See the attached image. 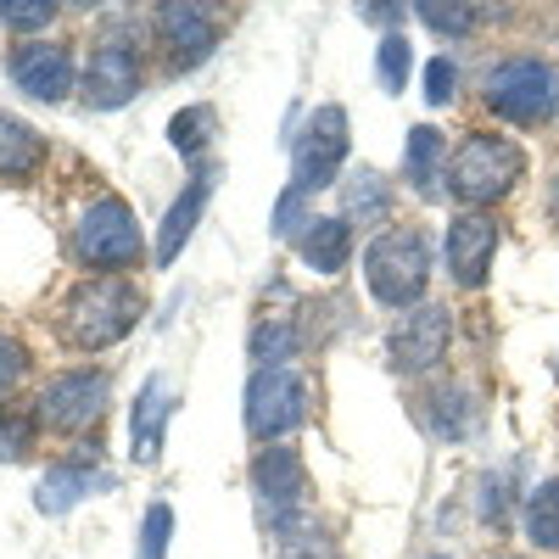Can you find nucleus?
<instances>
[{"instance_id":"1","label":"nucleus","mask_w":559,"mask_h":559,"mask_svg":"<svg viewBox=\"0 0 559 559\" xmlns=\"http://www.w3.org/2000/svg\"><path fill=\"white\" fill-rule=\"evenodd\" d=\"M146 313L134 280H79L57 308V331L73 347H112L134 331V319Z\"/></svg>"},{"instance_id":"2","label":"nucleus","mask_w":559,"mask_h":559,"mask_svg":"<svg viewBox=\"0 0 559 559\" xmlns=\"http://www.w3.org/2000/svg\"><path fill=\"white\" fill-rule=\"evenodd\" d=\"M526 152L503 134H471L448 163V197L464 202V213H481V202H498L521 179Z\"/></svg>"},{"instance_id":"3","label":"nucleus","mask_w":559,"mask_h":559,"mask_svg":"<svg viewBox=\"0 0 559 559\" xmlns=\"http://www.w3.org/2000/svg\"><path fill=\"white\" fill-rule=\"evenodd\" d=\"M426 274H431V247L419 229H381L364 252V280H369V297L386 302V308H403V302H419L426 292Z\"/></svg>"},{"instance_id":"4","label":"nucleus","mask_w":559,"mask_h":559,"mask_svg":"<svg viewBox=\"0 0 559 559\" xmlns=\"http://www.w3.org/2000/svg\"><path fill=\"white\" fill-rule=\"evenodd\" d=\"M487 107L503 123H548L559 112V73L537 57H509L487 73Z\"/></svg>"},{"instance_id":"5","label":"nucleus","mask_w":559,"mask_h":559,"mask_svg":"<svg viewBox=\"0 0 559 559\" xmlns=\"http://www.w3.org/2000/svg\"><path fill=\"white\" fill-rule=\"evenodd\" d=\"M347 163V112L342 107H313L302 134H297V152H292V185L286 191L302 202L308 191H324Z\"/></svg>"},{"instance_id":"6","label":"nucleus","mask_w":559,"mask_h":559,"mask_svg":"<svg viewBox=\"0 0 559 559\" xmlns=\"http://www.w3.org/2000/svg\"><path fill=\"white\" fill-rule=\"evenodd\" d=\"M308 419V381L297 369H258L247 381V431L258 442H274V437H292Z\"/></svg>"},{"instance_id":"7","label":"nucleus","mask_w":559,"mask_h":559,"mask_svg":"<svg viewBox=\"0 0 559 559\" xmlns=\"http://www.w3.org/2000/svg\"><path fill=\"white\" fill-rule=\"evenodd\" d=\"M140 247H146V236H140V224H134V213H129V202H118V197H102V202H90V213L79 218V258L90 263V269H129V263H140Z\"/></svg>"},{"instance_id":"8","label":"nucleus","mask_w":559,"mask_h":559,"mask_svg":"<svg viewBox=\"0 0 559 559\" xmlns=\"http://www.w3.org/2000/svg\"><path fill=\"white\" fill-rule=\"evenodd\" d=\"M107 408V376L102 369H73V376H57L39 397V426L57 437H79L102 419Z\"/></svg>"},{"instance_id":"9","label":"nucleus","mask_w":559,"mask_h":559,"mask_svg":"<svg viewBox=\"0 0 559 559\" xmlns=\"http://www.w3.org/2000/svg\"><path fill=\"white\" fill-rule=\"evenodd\" d=\"M79 96H84V107H96V112L129 107L140 96V57H134V45L102 39L96 51H90V68L79 79Z\"/></svg>"},{"instance_id":"10","label":"nucleus","mask_w":559,"mask_h":559,"mask_svg":"<svg viewBox=\"0 0 559 559\" xmlns=\"http://www.w3.org/2000/svg\"><path fill=\"white\" fill-rule=\"evenodd\" d=\"M7 73H12V84L23 90L28 102H62L73 90V57H68V45H57V39H23L17 51L7 57Z\"/></svg>"},{"instance_id":"11","label":"nucleus","mask_w":559,"mask_h":559,"mask_svg":"<svg viewBox=\"0 0 559 559\" xmlns=\"http://www.w3.org/2000/svg\"><path fill=\"white\" fill-rule=\"evenodd\" d=\"M448 336H453V313L442 302H419L414 313L397 319V331H392V358L403 369H437L442 353H448Z\"/></svg>"},{"instance_id":"12","label":"nucleus","mask_w":559,"mask_h":559,"mask_svg":"<svg viewBox=\"0 0 559 559\" xmlns=\"http://www.w3.org/2000/svg\"><path fill=\"white\" fill-rule=\"evenodd\" d=\"M492 252H498V224L487 213H459L448 224V269L464 292H481L492 274Z\"/></svg>"},{"instance_id":"13","label":"nucleus","mask_w":559,"mask_h":559,"mask_svg":"<svg viewBox=\"0 0 559 559\" xmlns=\"http://www.w3.org/2000/svg\"><path fill=\"white\" fill-rule=\"evenodd\" d=\"M252 481H258V498L263 509H274V526H292V503L302 498V459L297 448H263L252 459Z\"/></svg>"},{"instance_id":"14","label":"nucleus","mask_w":559,"mask_h":559,"mask_svg":"<svg viewBox=\"0 0 559 559\" xmlns=\"http://www.w3.org/2000/svg\"><path fill=\"white\" fill-rule=\"evenodd\" d=\"M157 39H163V51L179 62V73L191 68V62H202L213 45H218V23H213V12H202V7H157Z\"/></svg>"},{"instance_id":"15","label":"nucleus","mask_w":559,"mask_h":559,"mask_svg":"<svg viewBox=\"0 0 559 559\" xmlns=\"http://www.w3.org/2000/svg\"><path fill=\"white\" fill-rule=\"evenodd\" d=\"M96 471H102L96 459H68V464H51V471L39 476V487H34L39 515H68V509H73L79 498L107 492L112 481H107V476H96Z\"/></svg>"},{"instance_id":"16","label":"nucleus","mask_w":559,"mask_h":559,"mask_svg":"<svg viewBox=\"0 0 559 559\" xmlns=\"http://www.w3.org/2000/svg\"><path fill=\"white\" fill-rule=\"evenodd\" d=\"M213 179H218V168H207V163H202V168H197V179L185 185V191L174 197V207L163 213V229H157V252H152L163 269L179 258V247H185V241H191V229H197V218H202V207H207V197H213Z\"/></svg>"},{"instance_id":"17","label":"nucleus","mask_w":559,"mask_h":559,"mask_svg":"<svg viewBox=\"0 0 559 559\" xmlns=\"http://www.w3.org/2000/svg\"><path fill=\"white\" fill-rule=\"evenodd\" d=\"M168 414H174V386L168 376H152L134 397V414H129V453L140 464H152L163 453V431H168Z\"/></svg>"},{"instance_id":"18","label":"nucleus","mask_w":559,"mask_h":559,"mask_svg":"<svg viewBox=\"0 0 559 559\" xmlns=\"http://www.w3.org/2000/svg\"><path fill=\"white\" fill-rule=\"evenodd\" d=\"M297 258L313 274H342L347 258H353V224L347 218H313L297 236Z\"/></svg>"},{"instance_id":"19","label":"nucleus","mask_w":559,"mask_h":559,"mask_svg":"<svg viewBox=\"0 0 559 559\" xmlns=\"http://www.w3.org/2000/svg\"><path fill=\"white\" fill-rule=\"evenodd\" d=\"M426 419H431V431H437V437H448V442H464V437L476 431V419H481V408H476V392H471V386H459V381L437 386V392L426 397Z\"/></svg>"},{"instance_id":"20","label":"nucleus","mask_w":559,"mask_h":559,"mask_svg":"<svg viewBox=\"0 0 559 559\" xmlns=\"http://www.w3.org/2000/svg\"><path fill=\"white\" fill-rule=\"evenodd\" d=\"M442 134L431 123H414L408 129V185L419 197H442V185H448V157H442Z\"/></svg>"},{"instance_id":"21","label":"nucleus","mask_w":559,"mask_h":559,"mask_svg":"<svg viewBox=\"0 0 559 559\" xmlns=\"http://www.w3.org/2000/svg\"><path fill=\"white\" fill-rule=\"evenodd\" d=\"M39 157H45V140H39V134H34L23 118L0 112V174H7V179H17V174L39 168Z\"/></svg>"},{"instance_id":"22","label":"nucleus","mask_w":559,"mask_h":559,"mask_svg":"<svg viewBox=\"0 0 559 559\" xmlns=\"http://www.w3.org/2000/svg\"><path fill=\"white\" fill-rule=\"evenodd\" d=\"M526 537L537 548H559V476L554 481H537L532 498H526Z\"/></svg>"},{"instance_id":"23","label":"nucleus","mask_w":559,"mask_h":559,"mask_svg":"<svg viewBox=\"0 0 559 559\" xmlns=\"http://www.w3.org/2000/svg\"><path fill=\"white\" fill-rule=\"evenodd\" d=\"M213 129H218L213 107H185V112H179V118L168 123V140L179 146V157L202 163V157H207V146H213Z\"/></svg>"},{"instance_id":"24","label":"nucleus","mask_w":559,"mask_h":559,"mask_svg":"<svg viewBox=\"0 0 559 559\" xmlns=\"http://www.w3.org/2000/svg\"><path fill=\"white\" fill-rule=\"evenodd\" d=\"M408 62H414L408 39H403V34H386V39H381V51H376V68H381V90H386V96H403Z\"/></svg>"},{"instance_id":"25","label":"nucleus","mask_w":559,"mask_h":559,"mask_svg":"<svg viewBox=\"0 0 559 559\" xmlns=\"http://www.w3.org/2000/svg\"><path fill=\"white\" fill-rule=\"evenodd\" d=\"M168 537H174V509L157 498L146 509V521H140V559H163L168 554Z\"/></svg>"},{"instance_id":"26","label":"nucleus","mask_w":559,"mask_h":559,"mask_svg":"<svg viewBox=\"0 0 559 559\" xmlns=\"http://www.w3.org/2000/svg\"><path fill=\"white\" fill-rule=\"evenodd\" d=\"M280 559H336V548L313 526H280Z\"/></svg>"},{"instance_id":"27","label":"nucleus","mask_w":559,"mask_h":559,"mask_svg":"<svg viewBox=\"0 0 559 559\" xmlns=\"http://www.w3.org/2000/svg\"><path fill=\"white\" fill-rule=\"evenodd\" d=\"M414 17H426L437 34H471L476 23V7H437V0H419V7H414Z\"/></svg>"},{"instance_id":"28","label":"nucleus","mask_w":559,"mask_h":559,"mask_svg":"<svg viewBox=\"0 0 559 559\" xmlns=\"http://www.w3.org/2000/svg\"><path fill=\"white\" fill-rule=\"evenodd\" d=\"M51 17H57V7H45V0H0V23H7V28L34 34V28H45Z\"/></svg>"},{"instance_id":"29","label":"nucleus","mask_w":559,"mask_h":559,"mask_svg":"<svg viewBox=\"0 0 559 559\" xmlns=\"http://www.w3.org/2000/svg\"><path fill=\"white\" fill-rule=\"evenodd\" d=\"M23 376H28V347H23L17 336L0 331V392H12Z\"/></svg>"},{"instance_id":"30","label":"nucleus","mask_w":559,"mask_h":559,"mask_svg":"<svg viewBox=\"0 0 559 559\" xmlns=\"http://www.w3.org/2000/svg\"><path fill=\"white\" fill-rule=\"evenodd\" d=\"M453 84H459V73H453V62H448V57L426 62V102H431V107H442V102L453 96Z\"/></svg>"},{"instance_id":"31","label":"nucleus","mask_w":559,"mask_h":559,"mask_svg":"<svg viewBox=\"0 0 559 559\" xmlns=\"http://www.w3.org/2000/svg\"><path fill=\"white\" fill-rule=\"evenodd\" d=\"M554 218H559V179H554Z\"/></svg>"},{"instance_id":"32","label":"nucleus","mask_w":559,"mask_h":559,"mask_svg":"<svg viewBox=\"0 0 559 559\" xmlns=\"http://www.w3.org/2000/svg\"><path fill=\"white\" fill-rule=\"evenodd\" d=\"M431 559H442V554H431Z\"/></svg>"},{"instance_id":"33","label":"nucleus","mask_w":559,"mask_h":559,"mask_svg":"<svg viewBox=\"0 0 559 559\" xmlns=\"http://www.w3.org/2000/svg\"><path fill=\"white\" fill-rule=\"evenodd\" d=\"M554 376H559V369H554Z\"/></svg>"},{"instance_id":"34","label":"nucleus","mask_w":559,"mask_h":559,"mask_svg":"<svg viewBox=\"0 0 559 559\" xmlns=\"http://www.w3.org/2000/svg\"><path fill=\"white\" fill-rule=\"evenodd\" d=\"M503 559H509V554H503Z\"/></svg>"}]
</instances>
